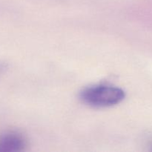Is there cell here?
I'll return each mask as SVG.
<instances>
[{"instance_id":"6da1fadb","label":"cell","mask_w":152,"mask_h":152,"mask_svg":"<svg viewBox=\"0 0 152 152\" xmlns=\"http://www.w3.org/2000/svg\"><path fill=\"white\" fill-rule=\"evenodd\" d=\"M125 92L120 88L108 85H96L84 89L80 99L84 103L96 108H105L120 103Z\"/></svg>"},{"instance_id":"3957f363","label":"cell","mask_w":152,"mask_h":152,"mask_svg":"<svg viewBox=\"0 0 152 152\" xmlns=\"http://www.w3.org/2000/svg\"><path fill=\"white\" fill-rule=\"evenodd\" d=\"M6 68H7V65L4 63H3V62H0V76H1V74L4 72V71L6 70Z\"/></svg>"},{"instance_id":"7a4b0ae2","label":"cell","mask_w":152,"mask_h":152,"mask_svg":"<svg viewBox=\"0 0 152 152\" xmlns=\"http://www.w3.org/2000/svg\"><path fill=\"white\" fill-rule=\"evenodd\" d=\"M26 147V140L22 134L10 132L0 135V152L21 151Z\"/></svg>"}]
</instances>
